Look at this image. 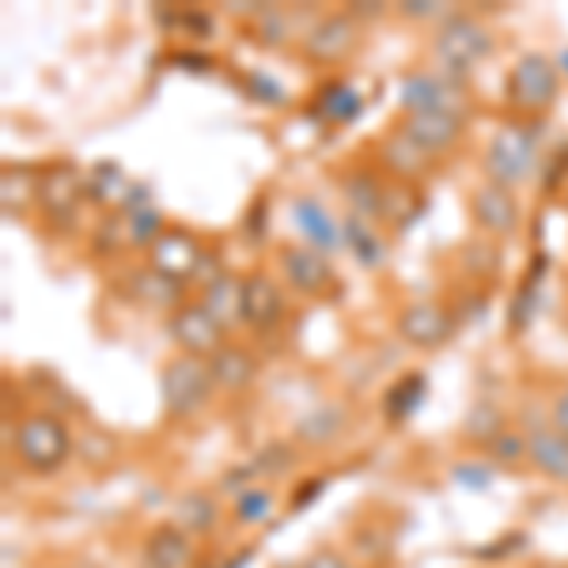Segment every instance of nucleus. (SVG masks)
<instances>
[{"label":"nucleus","instance_id":"f257e3e1","mask_svg":"<svg viewBox=\"0 0 568 568\" xmlns=\"http://www.w3.org/2000/svg\"><path fill=\"white\" fill-rule=\"evenodd\" d=\"M69 428L50 414H31L16 428V455L27 470L50 474L69 459Z\"/></svg>","mask_w":568,"mask_h":568},{"label":"nucleus","instance_id":"f03ea898","mask_svg":"<svg viewBox=\"0 0 568 568\" xmlns=\"http://www.w3.org/2000/svg\"><path fill=\"white\" fill-rule=\"evenodd\" d=\"M213 372L201 356H186L179 353L175 361H168V368L160 375V390H163V406L175 417H190L197 414L209 402V390H213Z\"/></svg>","mask_w":568,"mask_h":568},{"label":"nucleus","instance_id":"7ed1b4c3","mask_svg":"<svg viewBox=\"0 0 568 568\" xmlns=\"http://www.w3.org/2000/svg\"><path fill=\"white\" fill-rule=\"evenodd\" d=\"M489 50H493L489 31H485L478 20H470V16H452V20H444V27H439V34H436V61L444 65V72H452V77L474 72L489 58Z\"/></svg>","mask_w":568,"mask_h":568},{"label":"nucleus","instance_id":"20e7f679","mask_svg":"<svg viewBox=\"0 0 568 568\" xmlns=\"http://www.w3.org/2000/svg\"><path fill=\"white\" fill-rule=\"evenodd\" d=\"M530 168H535V133L527 125H504L500 133H493L489 152H485L489 182L511 190L530 175Z\"/></svg>","mask_w":568,"mask_h":568},{"label":"nucleus","instance_id":"39448f33","mask_svg":"<svg viewBox=\"0 0 568 568\" xmlns=\"http://www.w3.org/2000/svg\"><path fill=\"white\" fill-rule=\"evenodd\" d=\"M508 103L524 114H542L557 103V69L542 53H527L508 72Z\"/></svg>","mask_w":568,"mask_h":568},{"label":"nucleus","instance_id":"423d86ee","mask_svg":"<svg viewBox=\"0 0 568 568\" xmlns=\"http://www.w3.org/2000/svg\"><path fill=\"white\" fill-rule=\"evenodd\" d=\"M152 254V270L163 273L171 281H201V270H205V251L197 246V240L182 227H163V235L149 246Z\"/></svg>","mask_w":568,"mask_h":568},{"label":"nucleus","instance_id":"0eeeda50","mask_svg":"<svg viewBox=\"0 0 568 568\" xmlns=\"http://www.w3.org/2000/svg\"><path fill=\"white\" fill-rule=\"evenodd\" d=\"M171 337L179 342V349L186 356H216L224 349V326L216 323L213 315L205 311V304H182L171 315Z\"/></svg>","mask_w":568,"mask_h":568},{"label":"nucleus","instance_id":"6e6552de","mask_svg":"<svg viewBox=\"0 0 568 568\" xmlns=\"http://www.w3.org/2000/svg\"><path fill=\"white\" fill-rule=\"evenodd\" d=\"M398 334L414 349H439V345L452 342L455 318L447 307L433 304V300H420V304H409L398 315Z\"/></svg>","mask_w":568,"mask_h":568},{"label":"nucleus","instance_id":"1a4fd4ad","mask_svg":"<svg viewBox=\"0 0 568 568\" xmlns=\"http://www.w3.org/2000/svg\"><path fill=\"white\" fill-rule=\"evenodd\" d=\"M402 106L409 114H428V110H447V114H463L466 95L459 84L447 77H433V72H414L402 80Z\"/></svg>","mask_w":568,"mask_h":568},{"label":"nucleus","instance_id":"9d476101","mask_svg":"<svg viewBox=\"0 0 568 568\" xmlns=\"http://www.w3.org/2000/svg\"><path fill=\"white\" fill-rule=\"evenodd\" d=\"M470 213L474 224L489 235H511L519 227V201L508 186H497V182H485V186L474 190Z\"/></svg>","mask_w":568,"mask_h":568},{"label":"nucleus","instance_id":"9b49d317","mask_svg":"<svg viewBox=\"0 0 568 568\" xmlns=\"http://www.w3.org/2000/svg\"><path fill=\"white\" fill-rule=\"evenodd\" d=\"M281 265L288 284L296 292H304V296H323L329 284H334V270H329L326 254L315 251V246H288L281 254Z\"/></svg>","mask_w":568,"mask_h":568},{"label":"nucleus","instance_id":"f8f14e48","mask_svg":"<svg viewBox=\"0 0 568 568\" xmlns=\"http://www.w3.org/2000/svg\"><path fill=\"white\" fill-rule=\"evenodd\" d=\"M84 190L88 186L80 182L77 168H69V163H53L39 182V201L53 220H65V216L77 213L80 194H84Z\"/></svg>","mask_w":568,"mask_h":568},{"label":"nucleus","instance_id":"ddd939ff","mask_svg":"<svg viewBox=\"0 0 568 568\" xmlns=\"http://www.w3.org/2000/svg\"><path fill=\"white\" fill-rule=\"evenodd\" d=\"M284 318V296L277 288V281L254 273L243 281V323H251L254 329H270Z\"/></svg>","mask_w":568,"mask_h":568},{"label":"nucleus","instance_id":"4468645a","mask_svg":"<svg viewBox=\"0 0 568 568\" xmlns=\"http://www.w3.org/2000/svg\"><path fill=\"white\" fill-rule=\"evenodd\" d=\"M402 130L414 136V141H417L425 152L439 155V152H447L455 141H459V133H463V114H447V110H428V114H406Z\"/></svg>","mask_w":568,"mask_h":568},{"label":"nucleus","instance_id":"2eb2a0df","mask_svg":"<svg viewBox=\"0 0 568 568\" xmlns=\"http://www.w3.org/2000/svg\"><path fill=\"white\" fill-rule=\"evenodd\" d=\"M353 42H356V23L349 16H326V20L311 27L304 53L311 61H342L353 50Z\"/></svg>","mask_w":568,"mask_h":568},{"label":"nucleus","instance_id":"dca6fc26","mask_svg":"<svg viewBox=\"0 0 568 568\" xmlns=\"http://www.w3.org/2000/svg\"><path fill=\"white\" fill-rule=\"evenodd\" d=\"M379 155H383V163H387L394 175H398V179H409V182L425 175V171L433 168V160H436V155L420 149V144H417L406 130H402V125H398L394 133L383 136Z\"/></svg>","mask_w":568,"mask_h":568},{"label":"nucleus","instance_id":"f3484780","mask_svg":"<svg viewBox=\"0 0 568 568\" xmlns=\"http://www.w3.org/2000/svg\"><path fill=\"white\" fill-rule=\"evenodd\" d=\"M527 459L542 470L549 481H568V436L549 428H535L527 436Z\"/></svg>","mask_w":568,"mask_h":568},{"label":"nucleus","instance_id":"a211bd4d","mask_svg":"<svg viewBox=\"0 0 568 568\" xmlns=\"http://www.w3.org/2000/svg\"><path fill=\"white\" fill-rule=\"evenodd\" d=\"M194 549L182 527H160L144 542V568H186Z\"/></svg>","mask_w":568,"mask_h":568},{"label":"nucleus","instance_id":"6ab92c4d","mask_svg":"<svg viewBox=\"0 0 568 568\" xmlns=\"http://www.w3.org/2000/svg\"><path fill=\"white\" fill-rule=\"evenodd\" d=\"M209 372H213V383L224 390H243L246 383L258 372V361L251 353L240 349V345H224L216 356H209Z\"/></svg>","mask_w":568,"mask_h":568},{"label":"nucleus","instance_id":"aec40b11","mask_svg":"<svg viewBox=\"0 0 568 568\" xmlns=\"http://www.w3.org/2000/svg\"><path fill=\"white\" fill-rule=\"evenodd\" d=\"M201 304L220 326H232L235 318H243V281H235L232 273H216V281L205 284Z\"/></svg>","mask_w":568,"mask_h":568},{"label":"nucleus","instance_id":"412c9836","mask_svg":"<svg viewBox=\"0 0 568 568\" xmlns=\"http://www.w3.org/2000/svg\"><path fill=\"white\" fill-rule=\"evenodd\" d=\"M296 224H300V232L307 235V246H315V251H323V254L334 251L337 232H334V224H329L326 209L318 205V201H311V197L296 201Z\"/></svg>","mask_w":568,"mask_h":568},{"label":"nucleus","instance_id":"4be33fe9","mask_svg":"<svg viewBox=\"0 0 568 568\" xmlns=\"http://www.w3.org/2000/svg\"><path fill=\"white\" fill-rule=\"evenodd\" d=\"M345 194H349V205H353V216L361 220H372L383 216V205H387V190L379 186V179L368 175V171H361V175H349L345 182Z\"/></svg>","mask_w":568,"mask_h":568},{"label":"nucleus","instance_id":"5701e85b","mask_svg":"<svg viewBox=\"0 0 568 568\" xmlns=\"http://www.w3.org/2000/svg\"><path fill=\"white\" fill-rule=\"evenodd\" d=\"M133 190L136 186L125 179V171L118 168V163H99L88 179V194L95 201H103V205H122V201L133 197Z\"/></svg>","mask_w":568,"mask_h":568},{"label":"nucleus","instance_id":"b1692460","mask_svg":"<svg viewBox=\"0 0 568 568\" xmlns=\"http://www.w3.org/2000/svg\"><path fill=\"white\" fill-rule=\"evenodd\" d=\"M130 277H133V296L149 307H168V304H179L182 300V281H171L155 270L130 273Z\"/></svg>","mask_w":568,"mask_h":568},{"label":"nucleus","instance_id":"393cba45","mask_svg":"<svg viewBox=\"0 0 568 568\" xmlns=\"http://www.w3.org/2000/svg\"><path fill=\"white\" fill-rule=\"evenodd\" d=\"M175 519H179L175 527L190 530V535H205V530L216 527V504L209 493H186L175 508Z\"/></svg>","mask_w":568,"mask_h":568},{"label":"nucleus","instance_id":"a878e982","mask_svg":"<svg viewBox=\"0 0 568 568\" xmlns=\"http://www.w3.org/2000/svg\"><path fill=\"white\" fill-rule=\"evenodd\" d=\"M420 398H425V375H402L387 390V398H383V409L398 425V420H406L420 406Z\"/></svg>","mask_w":568,"mask_h":568},{"label":"nucleus","instance_id":"bb28decb","mask_svg":"<svg viewBox=\"0 0 568 568\" xmlns=\"http://www.w3.org/2000/svg\"><path fill=\"white\" fill-rule=\"evenodd\" d=\"M318 114L326 122H349V118L361 114V95L349 84H326L323 95H318Z\"/></svg>","mask_w":568,"mask_h":568},{"label":"nucleus","instance_id":"cd10ccee","mask_svg":"<svg viewBox=\"0 0 568 568\" xmlns=\"http://www.w3.org/2000/svg\"><path fill=\"white\" fill-rule=\"evenodd\" d=\"M345 235H349V246H353V254H356V258H361L364 265H375V262H383V246L375 243V235H372L368 220H361V216H349V224H345Z\"/></svg>","mask_w":568,"mask_h":568},{"label":"nucleus","instance_id":"c85d7f7f","mask_svg":"<svg viewBox=\"0 0 568 568\" xmlns=\"http://www.w3.org/2000/svg\"><path fill=\"white\" fill-rule=\"evenodd\" d=\"M273 511V493L270 489H258V485H251L246 493H240V504H235V516L243 519V524H262L265 516Z\"/></svg>","mask_w":568,"mask_h":568},{"label":"nucleus","instance_id":"c756f323","mask_svg":"<svg viewBox=\"0 0 568 568\" xmlns=\"http://www.w3.org/2000/svg\"><path fill=\"white\" fill-rule=\"evenodd\" d=\"M163 235V220L160 213H155L152 205H144V209H133L130 213V240L133 243H141V246H152L155 240Z\"/></svg>","mask_w":568,"mask_h":568},{"label":"nucleus","instance_id":"7c9ffc66","mask_svg":"<svg viewBox=\"0 0 568 568\" xmlns=\"http://www.w3.org/2000/svg\"><path fill=\"white\" fill-rule=\"evenodd\" d=\"M466 433H470L474 439H500L504 436V420L493 406H478L470 414V420H466Z\"/></svg>","mask_w":568,"mask_h":568},{"label":"nucleus","instance_id":"2f4dec72","mask_svg":"<svg viewBox=\"0 0 568 568\" xmlns=\"http://www.w3.org/2000/svg\"><path fill=\"white\" fill-rule=\"evenodd\" d=\"M337 425H342V417L326 409L323 417H318V414L307 417L304 425H300V436H304V439H329V436H337Z\"/></svg>","mask_w":568,"mask_h":568},{"label":"nucleus","instance_id":"473e14b6","mask_svg":"<svg viewBox=\"0 0 568 568\" xmlns=\"http://www.w3.org/2000/svg\"><path fill=\"white\" fill-rule=\"evenodd\" d=\"M284 34V23L277 12H270V8H258V34L254 39L265 42V45H277Z\"/></svg>","mask_w":568,"mask_h":568},{"label":"nucleus","instance_id":"72a5a7b5","mask_svg":"<svg viewBox=\"0 0 568 568\" xmlns=\"http://www.w3.org/2000/svg\"><path fill=\"white\" fill-rule=\"evenodd\" d=\"M251 91H254V99H265V103H281V95H284L270 77H262V72H254L251 77Z\"/></svg>","mask_w":568,"mask_h":568},{"label":"nucleus","instance_id":"f704fd0d","mask_svg":"<svg viewBox=\"0 0 568 568\" xmlns=\"http://www.w3.org/2000/svg\"><path fill=\"white\" fill-rule=\"evenodd\" d=\"M554 428L568 436V387L557 394V402H554Z\"/></svg>","mask_w":568,"mask_h":568},{"label":"nucleus","instance_id":"c9c22d12","mask_svg":"<svg viewBox=\"0 0 568 568\" xmlns=\"http://www.w3.org/2000/svg\"><path fill=\"white\" fill-rule=\"evenodd\" d=\"M304 568H345V561L337 554H315V557H307Z\"/></svg>","mask_w":568,"mask_h":568},{"label":"nucleus","instance_id":"e433bc0d","mask_svg":"<svg viewBox=\"0 0 568 568\" xmlns=\"http://www.w3.org/2000/svg\"><path fill=\"white\" fill-rule=\"evenodd\" d=\"M459 481H466V485H485L489 481V474L485 470H470V466H459V474H455Z\"/></svg>","mask_w":568,"mask_h":568},{"label":"nucleus","instance_id":"4c0bfd02","mask_svg":"<svg viewBox=\"0 0 568 568\" xmlns=\"http://www.w3.org/2000/svg\"><path fill=\"white\" fill-rule=\"evenodd\" d=\"M439 8L433 0H414V4H406V16H436Z\"/></svg>","mask_w":568,"mask_h":568},{"label":"nucleus","instance_id":"58836bf2","mask_svg":"<svg viewBox=\"0 0 568 568\" xmlns=\"http://www.w3.org/2000/svg\"><path fill=\"white\" fill-rule=\"evenodd\" d=\"M561 72H568V53H565V58H561Z\"/></svg>","mask_w":568,"mask_h":568}]
</instances>
